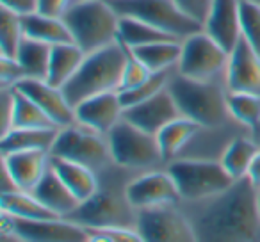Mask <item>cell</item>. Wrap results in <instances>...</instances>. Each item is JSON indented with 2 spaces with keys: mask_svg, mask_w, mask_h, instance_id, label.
Listing matches in <instances>:
<instances>
[{
  "mask_svg": "<svg viewBox=\"0 0 260 242\" xmlns=\"http://www.w3.org/2000/svg\"><path fill=\"white\" fill-rule=\"evenodd\" d=\"M192 217L198 242H258V191L248 178L235 180L226 191L209 198Z\"/></svg>",
  "mask_w": 260,
  "mask_h": 242,
  "instance_id": "6da1fadb",
  "label": "cell"
},
{
  "mask_svg": "<svg viewBox=\"0 0 260 242\" xmlns=\"http://www.w3.org/2000/svg\"><path fill=\"white\" fill-rule=\"evenodd\" d=\"M126 61V47L121 41L86 55L77 73L64 84L66 98L75 107L80 101L109 91H118Z\"/></svg>",
  "mask_w": 260,
  "mask_h": 242,
  "instance_id": "3957f363",
  "label": "cell"
},
{
  "mask_svg": "<svg viewBox=\"0 0 260 242\" xmlns=\"http://www.w3.org/2000/svg\"><path fill=\"white\" fill-rule=\"evenodd\" d=\"M0 242H25V240H23V238H20L18 235L11 233V231H2Z\"/></svg>",
  "mask_w": 260,
  "mask_h": 242,
  "instance_id": "ee69618b",
  "label": "cell"
},
{
  "mask_svg": "<svg viewBox=\"0 0 260 242\" xmlns=\"http://www.w3.org/2000/svg\"><path fill=\"white\" fill-rule=\"evenodd\" d=\"M119 16L138 18L164 30L177 40H185L202 30V23L187 16L173 0H109Z\"/></svg>",
  "mask_w": 260,
  "mask_h": 242,
  "instance_id": "ba28073f",
  "label": "cell"
},
{
  "mask_svg": "<svg viewBox=\"0 0 260 242\" xmlns=\"http://www.w3.org/2000/svg\"><path fill=\"white\" fill-rule=\"evenodd\" d=\"M136 57L150 70V72H166L177 70L182 55V40H164L150 43L145 47L130 48Z\"/></svg>",
  "mask_w": 260,
  "mask_h": 242,
  "instance_id": "4316f807",
  "label": "cell"
},
{
  "mask_svg": "<svg viewBox=\"0 0 260 242\" xmlns=\"http://www.w3.org/2000/svg\"><path fill=\"white\" fill-rule=\"evenodd\" d=\"M86 52L75 43H62L52 47L50 64H48L47 82L55 87H64L86 59Z\"/></svg>",
  "mask_w": 260,
  "mask_h": 242,
  "instance_id": "cb8c5ba5",
  "label": "cell"
},
{
  "mask_svg": "<svg viewBox=\"0 0 260 242\" xmlns=\"http://www.w3.org/2000/svg\"><path fill=\"white\" fill-rule=\"evenodd\" d=\"M258 212H260V191H258Z\"/></svg>",
  "mask_w": 260,
  "mask_h": 242,
  "instance_id": "7dc6e473",
  "label": "cell"
},
{
  "mask_svg": "<svg viewBox=\"0 0 260 242\" xmlns=\"http://www.w3.org/2000/svg\"><path fill=\"white\" fill-rule=\"evenodd\" d=\"M50 166L55 173L61 177V180L66 184V187L73 192L80 203L89 199L94 192L100 189V182L96 178V171L82 166V164L72 162V160L59 159L50 155Z\"/></svg>",
  "mask_w": 260,
  "mask_h": 242,
  "instance_id": "44dd1931",
  "label": "cell"
},
{
  "mask_svg": "<svg viewBox=\"0 0 260 242\" xmlns=\"http://www.w3.org/2000/svg\"><path fill=\"white\" fill-rule=\"evenodd\" d=\"M180 116L182 114L177 107V101L171 96L168 87L157 93L155 96L141 101V103L126 107L123 112V118L126 121L134 123L136 127L143 128L153 135H157L168 123H171L173 119L180 118Z\"/></svg>",
  "mask_w": 260,
  "mask_h": 242,
  "instance_id": "e0dca14e",
  "label": "cell"
},
{
  "mask_svg": "<svg viewBox=\"0 0 260 242\" xmlns=\"http://www.w3.org/2000/svg\"><path fill=\"white\" fill-rule=\"evenodd\" d=\"M2 166L9 171L18 191L32 192L50 167V152L45 150H27L2 155Z\"/></svg>",
  "mask_w": 260,
  "mask_h": 242,
  "instance_id": "d6986e66",
  "label": "cell"
},
{
  "mask_svg": "<svg viewBox=\"0 0 260 242\" xmlns=\"http://www.w3.org/2000/svg\"><path fill=\"white\" fill-rule=\"evenodd\" d=\"M25 32H23L22 16L0 8V55L16 59Z\"/></svg>",
  "mask_w": 260,
  "mask_h": 242,
  "instance_id": "d6a6232c",
  "label": "cell"
},
{
  "mask_svg": "<svg viewBox=\"0 0 260 242\" xmlns=\"http://www.w3.org/2000/svg\"><path fill=\"white\" fill-rule=\"evenodd\" d=\"M242 38L260 54V6L249 0H241Z\"/></svg>",
  "mask_w": 260,
  "mask_h": 242,
  "instance_id": "e575fe53",
  "label": "cell"
},
{
  "mask_svg": "<svg viewBox=\"0 0 260 242\" xmlns=\"http://www.w3.org/2000/svg\"><path fill=\"white\" fill-rule=\"evenodd\" d=\"M126 47V45H125ZM153 72H150L132 50L126 47V61H125V70H123L121 84H119L118 91H126V89H134L139 84H143Z\"/></svg>",
  "mask_w": 260,
  "mask_h": 242,
  "instance_id": "d590c367",
  "label": "cell"
},
{
  "mask_svg": "<svg viewBox=\"0 0 260 242\" xmlns=\"http://www.w3.org/2000/svg\"><path fill=\"white\" fill-rule=\"evenodd\" d=\"M100 231H104L112 242H145L138 228H109Z\"/></svg>",
  "mask_w": 260,
  "mask_h": 242,
  "instance_id": "ab89813d",
  "label": "cell"
},
{
  "mask_svg": "<svg viewBox=\"0 0 260 242\" xmlns=\"http://www.w3.org/2000/svg\"><path fill=\"white\" fill-rule=\"evenodd\" d=\"M136 228L145 242H198L192 221L175 205L138 210Z\"/></svg>",
  "mask_w": 260,
  "mask_h": 242,
  "instance_id": "8fae6325",
  "label": "cell"
},
{
  "mask_svg": "<svg viewBox=\"0 0 260 242\" xmlns=\"http://www.w3.org/2000/svg\"><path fill=\"white\" fill-rule=\"evenodd\" d=\"M125 196L136 210L177 205L182 201L170 171H148L125 185Z\"/></svg>",
  "mask_w": 260,
  "mask_h": 242,
  "instance_id": "4fadbf2b",
  "label": "cell"
},
{
  "mask_svg": "<svg viewBox=\"0 0 260 242\" xmlns=\"http://www.w3.org/2000/svg\"><path fill=\"white\" fill-rule=\"evenodd\" d=\"M32 194L59 217H66L80 205L79 199L73 196V192L66 187V184L61 180L57 173L48 167L45 177L40 180V184L32 189Z\"/></svg>",
  "mask_w": 260,
  "mask_h": 242,
  "instance_id": "ffe728a7",
  "label": "cell"
},
{
  "mask_svg": "<svg viewBox=\"0 0 260 242\" xmlns=\"http://www.w3.org/2000/svg\"><path fill=\"white\" fill-rule=\"evenodd\" d=\"M251 134H253V139L256 141V145L260 146V121H258V125H256V128L251 132Z\"/></svg>",
  "mask_w": 260,
  "mask_h": 242,
  "instance_id": "f6af8a7d",
  "label": "cell"
},
{
  "mask_svg": "<svg viewBox=\"0 0 260 242\" xmlns=\"http://www.w3.org/2000/svg\"><path fill=\"white\" fill-rule=\"evenodd\" d=\"M2 231H11L25 242H87L89 230L66 217L20 219L2 212Z\"/></svg>",
  "mask_w": 260,
  "mask_h": 242,
  "instance_id": "7c38bea8",
  "label": "cell"
},
{
  "mask_svg": "<svg viewBox=\"0 0 260 242\" xmlns=\"http://www.w3.org/2000/svg\"><path fill=\"white\" fill-rule=\"evenodd\" d=\"M200 130H202V127L198 123H194L189 118H184V116L168 123L157 134V141H159V148L160 153H162L164 162L175 160V157L198 135Z\"/></svg>",
  "mask_w": 260,
  "mask_h": 242,
  "instance_id": "d4e9b609",
  "label": "cell"
},
{
  "mask_svg": "<svg viewBox=\"0 0 260 242\" xmlns=\"http://www.w3.org/2000/svg\"><path fill=\"white\" fill-rule=\"evenodd\" d=\"M66 219L87 228V230H109V228H136L138 210L130 205L123 192L100 187L89 199L82 201Z\"/></svg>",
  "mask_w": 260,
  "mask_h": 242,
  "instance_id": "52a82bcc",
  "label": "cell"
},
{
  "mask_svg": "<svg viewBox=\"0 0 260 242\" xmlns=\"http://www.w3.org/2000/svg\"><path fill=\"white\" fill-rule=\"evenodd\" d=\"M175 4L182 9L187 16H191L194 22L202 23L207 20V15H209L210 8H212L214 0H173Z\"/></svg>",
  "mask_w": 260,
  "mask_h": 242,
  "instance_id": "74e56055",
  "label": "cell"
},
{
  "mask_svg": "<svg viewBox=\"0 0 260 242\" xmlns=\"http://www.w3.org/2000/svg\"><path fill=\"white\" fill-rule=\"evenodd\" d=\"M164 40H177V38L170 36L164 30L157 29V27L150 25V23L141 22L138 18H130V16H121L119 18V41L128 48L145 47V45L157 43V41Z\"/></svg>",
  "mask_w": 260,
  "mask_h": 242,
  "instance_id": "4dcf8cb0",
  "label": "cell"
},
{
  "mask_svg": "<svg viewBox=\"0 0 260 242\" xmlns=\"http://www.w3.org/2000/svg\"><path fill=\"white\" fill-rule=\"evenodd\" d=\"M73 43L86 54L119 40V18L109 0H79L62 15Z\"/></svg>",
  "mask_w": 260,
  "mask_h": 242,
  "instance_id": "277c9868",
  "label": "cell"
},
{
  "mask_svg": "<svg viewBox=\"0 0 260 242\" xmlns=\"http://www.w3.org/2000/svg\"><path fill=\"white\" fill-rule=\"evenodd\" d=\"M0 209L2 212L9 214L20 219H54L59 217L52 210H48L32 192L27 191H13L0 194Z\"/></svg>",
  "mask_w": 260,
  "mask_h": 242,
  "instance_id": "83f0119b",
  "label": "cell"
},
{
  "mask_svg": "<svg viewBox=\"0 0 260 242\" xmlns=\"http://www.w3.org/2000/svg\"><path fill=\"white\" fill-rule=\"evenodd\" d=\"M228 59H230V52L202 29L182 40V55L177 72L194 80L223 79L224 82Z\"/></svg>",
  "mask_w": 260,
  "mask_h": 242,
  "instance_id": "30bf717a",
  "label": "cell"
},
{
  "mask_svg": "<svg viewBox=\"0 0 260 242\" xmlns=\"http://www.w3.org/2000/svg\"><path fill=\"white\" fill-rule=\"evenodd\" d=\"M246 178L251 182V185L256 189V191H260V150H258V153H256L255 159H253L251 166H249V171H248V177Z\"/></svg>",
  "mask_w": 260,
  "mask_h": 242,
  "instance_id": "b9f144b4",
  "label": "cell"
},
{
  "mask_svg": "<svg viewBox=\"0 0 260 242\" xmlns=\"http://www.w3.org/2000/svg\"><path fill=\"white\" fill-rule=\"evenodd\" d=\"M260 146L253 137H244V135H237L234 137L226 146H224L223 153H221L219 162L226 169L234 180H241V178L248 177L249 166H251L253 159L258 153Z\"/></svg>",
  "mask_w": 260,
  "mask_h": 242,
  "instance_id": "484cf974",
  "label": "cell"
},
{
  "mask_svg": "<svg viewBox=\"0 0 260 242\" xmlns=\"http://www.w3.org/2000/svg\"><path fill=\"white\" fill-rule=\"evenodd\" d=\"M15 87L27 94L32 101H36L59 128L75 123V107L68 101L61 87L52 86L43 79H29V77L20 80Z\"/></svg>",
  "mask_w": 260,
  "mask_h": 242,
  "instance_id": "2e32d148",
  "label": "cell"
},
{
  "mask_svg": "<svg viewBox=\"0 0 260 242\" xmlns=\"http://www.w3.org/2000/svg\"><path fill=\"white\" fill-rule=\"evenodd\" d=\"M0 8L8 9L18 16L40 11V0H0Z\"/></svg>",
  "mask_w": 260,
  "mask_h": 242,
  "instance_id": "f35d334b",
  "label": "cell"
},
{
  "mask_svg": "<svg viewBox=\"0 0 260 242\" xmlns=\"http://www.w3.org/2000/svg\"><path fill=\"white\" fill-rule=\"evenodd\" d=\"M203 30L228 52L234 50L242 40L241 0H214Z\"/></svg>",
  "mask_w": 260,
  "mask_h": 242,
  "instance_id": "ac0fdd59",
  "label": "cell"
},
{
  "mask_svg": "<svg viewBox=\"0 0 260 242\" xmlns=\"http://www.w3.org/2000/svg\"><path fill=\"white\" fill-rule=\"evenodd\" d=\"M59 134V128H11L2 134L0 152H27V150H45L50 152L54 141Z\"/></svg>",
  "mask_w": 260,
  "mask_h": 242,
  "instance_id": "603a6c76",
  "label": "cell"
},
{
  "mask_svg": "<svg viewBox=\"0 0 260 242\" xmlns=\"http://www.w3.org/2000/svg\"><path fill=\"white\" fill-rule=\"evenodd\" d=\"M87 242H112L104 231L100 230H89V237H87Z\"/></svg>",
  "mask_w": 260,
  "mask_h": 242,
  "instance_id": "7bdbcfd3",
  "label": "cell"
},
{
  "mask_svg": "<svg viewBox=\"0 0 260 242\" xmlns=\"http://www.w3.org/2000/svg\"><path fill=\"white\" fill-rule=\"evenodd\" d=\"M112 164L123 169H146L164 162L157 135L136 127L125 118L107 134Z\"/></svg>",
  "mask_w": 260,
  "mask_h": 242,
  "instance_id": "8992f818",
  "label": "cell"
},
{
  "mask_svg": "<svg viewBox=\"0 0 260 242\" xmlns=\"http://www.w3.org/2000/svg\"><path fill=\"white\" fill-rule=\"evenodd\" d=\"M79 0H40V13L62 16Z\"/></svg>",
  "mask_w": 260,
  "mask_h": 242,
  "instance_id": "60d3db41",
  "label": "cell"
},
{
  "mask_svg": "<svg viewBox=\"0 0 260 242\" xmlns=\"http://www.w3.org/2000/svg\"><path fill=\"white\" fill-rule=\"evenodd\" d=\"M249 2H255L256 6H260V0H249Z\"/></svg>",
  "mask_w": 260,
  "mask_h": 242,
  "instance_id": "bcb514c9",
  "label": "cell"
},
{
  "mask_svg": "<svg viewBox=\"0 0 260 242\" xmlns=\"http://www.w3.org/2000/svg\"><path fill=\"white\" fill-rule=\"evenodd\" d=\"M224 86L228 91L260 94V54L244 38L230 52Z\"/></svg>",
  "mask_w": 260,
  "mask_h": 242,
  "instance_id": "5bb4252c",
  "label": "cell"
},
{
  "mask_svg": "<svg viewBox=\"0 0 260 242\" xmlns=\"http://www.w3.org/2000/svg\"><path fill=\"white\" fill-rule=\"evenodd\" d=\"M168 91L177 101L184 118L192 119L202 128H219L232 119L228 111V89L219 80H194L175 70Z\"/></svg>",
  "mask_w": 260,
  "mask_h": 242,
  "instance_id": "7a4b0ae2",
  "label": "cell"
},
{
  "mask_svg": "<svg viewBox=\"0 0 260 242\" xmlns=\"http://www.w3.org/2000/svg\"><path fill=\"white\" fill-rule=\"evenodd\" d=\"M175 70H166V72H153L148 79L143 84H139L134 89H126V91H118L119 98H121L123 107H132L136 103H141V101L148 100V98L155 96L157 93H160L162 89H166L168 84H170L171 77H173Z\"/></svg>",
  "mask_w": 260,
  "mask_h": 242,
  "instance_id": "836d02e7",
  "label": "cell"
},
{
  "mask_svg": "<svg viewBox=\"0 0 260 242\" xmlns=\"http://www.w3.org/2000/svg\"><path fill=\"white\" fill-rule=\"evenodd\" d=\"M226 101L232 119L251 132L255 130L260 121V94L228 91Z\"/></svg>",
  "mask_w": 260,
  "mask_h": 242,
  "instance_id": "1f68e13d",
  "label": "cell"
},
{
  "mask_svg": "<svg viewBox=\"0 0 260 242\" xmlns=\"http://www.w3.org/2000/svg\"><path fill=\"white\" fill-rule=\"evenodd\" d=\"M23 79H27V75L25 70L18 62V59L0 55V84H2V89L4 87H15Z\"/></svg>",
  "mask_w": 260,
  "mask_h": 242,
  "instance_id": "8d00e7d4",
  "label": "cell"
},
{
  "mask_svg": "<svg viewBox=\"0 0 260 242\" xmlns=\"http://www.w3.org/2000/svg\"><path fill=\"white\" fill-rule=\"evenodd\" d=\"M125 107L118 91H109L75 105V123L107 135L111 128L123 119Z\"/></svg>",
  "mask_w": 260,
  "mask_h": 242,
  "instance_id": "9a60e30c",
  "label": "cell"
},
{
  "mask_svg": "<svg viewBox=\"0 0 260 242\" xmlns=\"http://www.w3.org/2000/svg\"><path fill=\"white\" fill-rule=\"evenodd\" d=\"M182 201L200 203L226 191L234 178L226 173L219 160L209 159H175L168 162Z\"/></svg>",
  "mask_w": 260,
  "mask_h": 242,
  "instance_id": "5b68a950",
  "label": "cell"
},
{
  "mask_svg": "<svg viewBox=\"0 0 260 242\" xmlns=\"http://www.w3.org/2000/svg\"><path fill=\"white\" fill-rule=\"evenodd\" d=\"M52 47L43 41L23 38L22 45L18 48L16 59L25 70V75L29 79H43L47 80L48 75V64H50Z\"/></svg>",
  "mask_w": 260,
  "mask_h": 242,
  "instance_id": "f1b7e54d",
  "label": "cell"
},
{
  "mask_svg": "<svg viewBox=\"0 0 260 242\" xmlns=\"http://www.w3.org/2000/svg\"><path fill=\"white\" fill-rule=\"evenodd\" d=\"M50 155L82 164L93 171L105 169L112 162L107 135L89 130L79 123L59 128Z\"/></svg>",
  "mask_w": 260,
  "mask_h": 242,
  "instance_id": "9c48e42d",
  "label": "cell"
},
{
  "mask_svg": "<svg viewBox=\"0 0 260 242\" xmlns=\"http://www.w3.org/2000/svg\"><path fill=\"white\" fill-rule=\"evenodd\" d=\"M13 96H15V107H13L11 128H59L36 101H32L16 87H13Z\"/></svg>",
  "mask_w": 260,
  "mask_h": 242,
  "instance_id": "f546056e",
  "label": "cell"
},
{
  "mask_svg": "<svg viewBox=\"0 0 260 242\" xmlns=\"http://www.w3.org/2000/svg\"><path fill=\"white\" fill-rule=\"evenodd\" d=\"M23 32L30 40L43 41V43L55 47L62 43H73L72 32L66 25L62 16L45 15V13H30V15L22 16Z\"/></svg>",
  "mask_w": 260,
  "mask_h": 242,
  "instance_id": "7402d4cb",
  "label": "cell"
}]
</instances>
